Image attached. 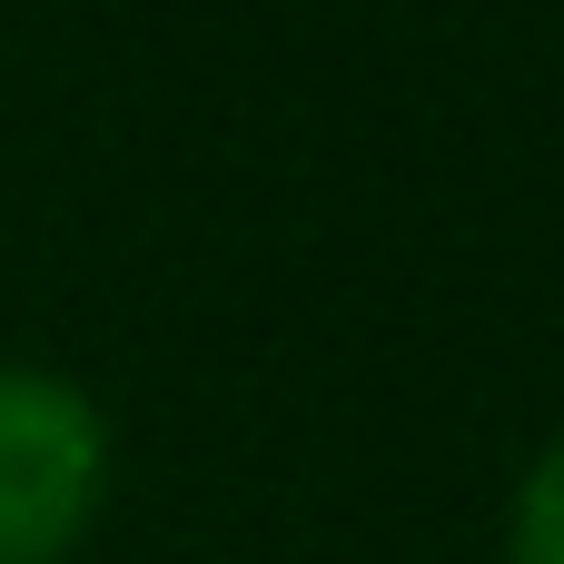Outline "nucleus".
<instances>
[{
  "instance_id": "obj_1",
  "label": "nucleus",
  "mask_w": 564,
  "mask_h": 564,
  "mask_svg": "<svg viewBox=\"0 0 564 564\" xmlns=\"http://www.w3.org/2000/svg\"><path fill=\"white\" fill-rule=\"evenodd\" d=\"M109 496V416L59 367H0V564H69Z\"/></svg>"
},
{
  "instance_id": "obj_2",
  "label": "nucleus",
  "mask_w": 564,
  "mask_h": 564,
  "mask_svg": "<svg viewBox=\"0 0 564 564\" xmlns=\"http://www.w3.org/2000/svg\"><path fill=\"white\" fill-rule=\"evenodd\" d=\"M506 555H516V564H564V436L535 456V466H525V486H516Z\"/></svg>"
}]
</instances>
